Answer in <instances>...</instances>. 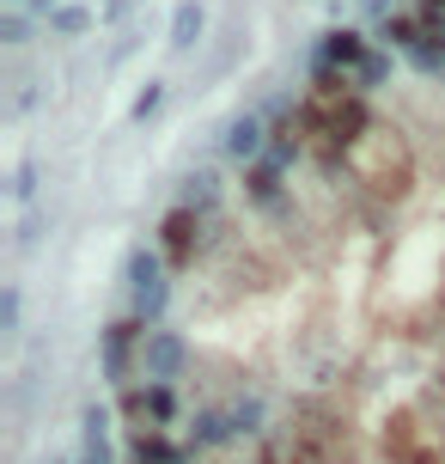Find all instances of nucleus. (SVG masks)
<instances>
[{
  "instance_id": "1",
  "label": "nucleus",
  "mask_w": 445,
  "mask_h": 464,
  "mask_svg": "<svg viewBox=\"0 0 445 464\" xmlns=\"http://www.w3.org/2000/svg\"><path fill=\"white\" fill-rule=\"evenodd\" d=\"M128 294H135V318L141 324H159L165 305H171V276H165L159 251H128Z\"/></svg>"
},
{
  "instance_id": "2",
  "label": "nucleus",
  "mask_w": 445,
  "mask_h": 464,
  "mask_svg": "<svg viewBox=\"0 0 445 464\" xmlns=\"http://www.w3.org/2000/svg\"><path fill=\"white\" fill-rule=\"evenodd\" d=\"M184 361H189V343L177 336V330H147V343H141L147 385H171V379L184 372Z\"/></svg>"
},
{
  "instance_id": "3",
  "label": "nucleus",
  "mask_w": 445,
  "mask_h": 464,
  "mask_svg": "<svg viewBox=\"0 0 445 464\" xmlns=\"http://www.w3.org/2000/svg\"><path fill=\"white\" fill-rule=\"evenodd\" d=\"M141 343H147L141 318H122V324H110V330H104V343H98V354H104V379H110V385H122V379H128V367H135V354H141Z\"/></svg>"
},
{
  "instance_id": "4",
  "label": "nucleus",
  "mask_w": 445,
  "mask_h": 464,
  "mask_svg": "<svg viewBox=\"0 0 445 464\" xmlns=\"http://www.w3.org/2000/svg\"><path fill=\"white\" fill-rule=\"evenodd\" d=\"M269 122H262V111H238L232 122H226V129H220V147H226V153H232L238 165H257L262 153H269Z\"/></svg>"
},
{
  "instance_id": "5",
  "label": "nucleus",
  "mask_w": 445,
  "mask_h": 464,
  "mask_svg": "<svg viewBox=\"0 0 445 464\" xmlns=\"http://www.w3.org/2000/svg\"><path fill=\"white\" fill-rule=\"evenodd\" d=\"M202 31H208V6H202V0H177V13H171V31H165L171 55H189V49L202 44Z\"/></svg>"
},
{
  "instance_id": "6",
  "label": "nucleus",
  "mask_w": 445,
  "mask_h": 464,
  "mask_svg": "<svg viewBox=\"0 0 445 464\" xmlns=\"http://www.w3.org/2000/svg\"><path fill=\"white\" fill-rule=\"evenodd\" d=\"M195 232H202V214H195V208H171V214H165V227H159L165 256H171V263H189V256H195Z\"/></svg>"
},
{
  "instance_id": "7",
  "label": "nucleus",
  "mask_w": 445,
  "mask_h": 464,
  "mask_svg": "<svg viewBox=\"0 0 445 464\" xmlns=\"http://www.w3.org/2000/svg\"><path fill=\"white\" fill-rule=\"evenodd\" d=\"M213 202H220V178H213L208 165H195L184 178V189H177V208H195V214H208Z\"/></svg>"
},
{
  "instance_id": "8",
  "label": "nucleus",
  "mask_w": 445,
  "mask_h": 464,
  "mask_svg": "<svg viewBox=\"0 0 445 464\" xmlns=\"http://www.w3.org/2000/svg\"><path fill=\"white\" fill-rule=\"evenodd\" d=\"M80 428H86V452H80V464H110V410L92 403Z\"/></svg>"
},
{
  "instance_id": "9",
  "label": "nucleus",
  "mask_w": 445,
  "mask_h": 464,
  "mask_svg": "<svg viewBox=\"0 0 445 464\" xmlns=\"http://www.w3.org/2000/svg\"><path fill=\"white\" fill-rule=\"evenodd\" d=\"M128 416H153V421H171L177 416V403H171V385H141V392L128 397Z\"/></svg>"
},
{
  "instance_id": "10",
  "label": "nucleus",
  "mask_w": 445,
  "mask_h": 464,
  "mask_svg": "<svg viewBox=\"0 0 445 464\" xmlns=\"http://www.w3.org/2000/svg\"><path fill=\"white\" fill-rule=\"evenodd\" d=\"M391 73H397V62H391V49H373V55H366V62L354 68V98H360V92H378V86H384Z\"/></svg>"
},
{
  "instance_id": "11",
  "label": "nucleus",
  "mask_w": 445,
  "mask_h": 464,
  "mask_svg": "<svg viewBox=\"0 0 445 464\" xmlns=\"http://www.w3.org/2000/svg\"><path fill=\"white\" fill-rule=\"evenodd\" d=\"M220 440H238L226 410H202V416L189 421V446H220Z\"/></svg>"
},
{
  "instance_id": "12",
  "label": "nucleus",
  "mask_w": 445,
  "mask_h": 464,
  "mask_svg": "<svg viewBox=\"0 0 445 464\" xmlns=\"http://www.w3.org/2000/svg\"><path fill=\"white\" fill-rule=\"evenodd\" d=\"M49 31H55V37H80V31H92V6H55V13H49Z\"/></svg>"
},
{
  "instance_id": "13",
  "label": "nucleus",
  "mask_w": 445,
  "mask_h": 464,
  "mask_svg": "<svg viewBox=\"0 0 445 464\" xmlns=\"http://www.w3.org/2000/svg\"><path fill=\"white\" fill-rule=\"evenodd\" d=\"M226 421H232V434H257L262 428V397H232Z\"/></svg>"
},
{
  "instance_id": "14",
  "label": "nucleus",
  "mask_w": 445,
  "mask_h": 464,
  "mask_svg": "<svg viewBox=\"0 0 445 464\" xmlns=\"http://www.w3.org/2000/svg\"><path fill=\"white\" fill-rule=\"evenodd\" d=\"M159 104H165V80H147L141 92H135V104H128V122H147Z\"/></svg>"
},
{
  "instance_id": "15",
  "label": "nucleus",
  "mask_w": 445,
  "mask_h": 464,
  "mask_svg": "<svg viewBox=\"0 0 445 464\" xmlns=\"http://www.w3.org/2000/svg\"><path fill=\"white\" fill-rule=\"evenodd\" d=\"M31 44V19H24V13H6V19H0V49H24Z\"/></svg>"
},
{
  "instance_id": "16",
  "label": "nucleus",
  "mask_w": 445,
  "mask_h": 464,
  "mask_svg": "<svg viewBox=\"0 0 445 464\" xmlns=\"http://www.w3.org/2000/svg\"><path fill=\"white\" fill-rule=\"evenodd\" d=\"M19 312H24L19 287H6V294H0V330H6V336H19Z\"/></svg>"
},
{
  "instance_id": "17",
  "label": "nucleus",
  "mask_w": 445,
  "mask_h": 464,
  "mask_svg": "<svg viewBox=\"0 0 445 464\" xmlns=\"http://www.w3.org/2000/svg\"><path fill=\"white\" fill-rule=\"evenodd\" d=\"M31 196H37V160H24L13 171V202H31Z\"/></svg>"
},
{
  "instance_id": "18",
  "label": "nucleus",
  "mask_w": 445,
  "mask_h": 464,
  "mask_svg": "<svg viewBox=\"0 0 445 464\" xmlns=\"http://www.w3.org/2000/svg\"><path fill=\"white\" fill-rule=\"evenodd\" d=\"M397 13H402V0H366V19H378V24L397 19Z\"/></svg>"
},
{
  "instance_id": "19",
  "label": "nucleus",
  "mask_w": 445,
  "mask_h": 464,
  "mask_svg": "<svg viewBox=\"0 0 445 464\" xmlns=\"http://www.w3.org/2000/svg\"><path fill=\"white\" fill-rule=\"evenodd\" d=\"M128 6H135V0H98V19H110V24H117L122 13H128Z\"/></svg>"
},
{
  "instance_id": "20",
  "label": "nucleus",
  "mask_w": 445,
  "mask_h": 464,
  "mask_svg": "<svg viewBox=\"0 0 445 464\" xmlns=\"http://www.w3.org/2000/svg\"><path fill=\"white\" fill-rule=\"evenodd\" d=\"M0 6H6V13H19V6H24V0H0Z\"/></svg>"
},
{
  "instance_id": "21",
  "label": "nucleus",
  "mask_w": 445,
  "mask_h": 464,
  "mask_svg": "<svg viewBox=\"0 0 445 464\" xmlns=\"http://www.w3.org/2000/svg\"><path fill=\"white\" fill-rule=\"evenodd\" d=\"M440 80H445V73H440Z\"/></svg>"
}]
</instances>
